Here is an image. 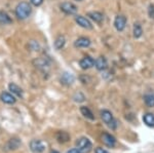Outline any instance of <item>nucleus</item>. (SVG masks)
Returning a JSON list of instances; mask_svg holds the SVG:
<instances>
[{
    "mask_svg": "<svg viewBox=\"0 0 154 153\" xmlns=\"http://www.w3.org/2000/svg\"><path fill=\"white\" fill-rule=\"evenodd\" d=\"M89 45H91V40L86 37H80V38L76 39V41L74 42L75 47H88Z\"/></svg>",
    "mask_w": 154,
    "mask_h": 153,
    "instance_id": "nucleus-12",
    "label": "nucleus"
},
{
    "mask_svg": "<svg viewBox=\"0 0 154 153\" xmlns=\"http://www.w3.org/2000/svg\"><path fill=\"white\" fill-rule=\"evenodd\" d=\"M12 23V20L8 14L3 11H0V25H9Z\"/></svg>",
    "mask_w": 154,
    "mask_h": 153,
    "instance_id": "nucleus-15",
    "label": "nucleus"
},
{
    "mask_svg": "<svg viewBox=\"0 0 154 153\" xmlns=\"http://www.w3.org/2000/svg\"><path fill=\"white\" fill-rule=\"evenodd\" d=\"M80 112H81V114H82L84 117L88 118V119H91V120L95 119V116H94L93 112H91V111L89 110L88 107H85V106H82V107H80Z\"/></svg>",
    "mask_w": 154,
    "mask_h": 153,
    "instance_id": "nucleus-18",
    "label": "nucleus"
},
{
    "mask_svg": "<svg viewBox=\"0 0 154 153\" xmlns=\"http://www.w3.org/2000/svg\"><path fill=\"white\" fill-rule=\"evenodd\" d=\"M143 121L148 127H154V114H152V113H146L143 116Z\"/></svg>",
    "mask_w": 154,
    "mask_h": 153,
    "instance_id": "nucleus-17",
    "label": "nucleus"
},
{
    "mask_svg": "<svg viewBox=\"0 0 154 153\" xmlns=\"http://www.w3.org/2000/svg\"><path fill=\"white\" fill-rule=\"evenodd\" d=\"M144 102L148 107H154V93H146L144 96Z\"/></svg>",
    "mask_w": 154,
    "mask_h": 153,
    "instance_id": "nucleus-19",
    "label": "nucleus"
},
{
    "mask_svg": "<svg viewBox=\"0 0 154 153\" xmlns=\"http://www.w3.org/2000/svg\"><path fill=\"white\" fill-rule=\"evenodd\" d=\"M42 2H43V0H31V3L33 4V5H35V6L40 5Z\"/></svg>",
    "mask_w": 154,
    "mask_h": 153,
    "instance_id": "nucleus-27",
    "label": "nucleus"
},
{
    "mask_svg": "<svg viewBox=\"0 0 154 153\" xmlns=\"http://www.w3.org/2000/svg\"><path fill=\"white\" fill-rule=\"evenodd\" d=\"M32 11V7L31 5L26 1H23L21 3H19L16 7V14L19 19L25 20L31 14Z\"/></svg>",
    "mask_w": 154,
    "mask_h": 153,
    "instance_id": "nucleus-1",
    "label": "nucleus"
},
{
    "mask_svg": "<svg viewBox=\"0 0 154 153\" xmlns=\"http://www.w3.org/2000/svg\"><path fill=\"white\" fill-rule=\"evenodd\" d=\"M76 23L79 25L80 27H82L84 29H88V30H91L93 29V25L91 22L88 21V19H86L83 16H77L75 18Z\"/></svg>",
    "mask_w": 154,
    "mask_h": 153,
    "instance_id": "nucleus-7",
    "label": "nucleus"
},
{
    "mask_svg": "<svg viewBox=\"0 0 154 153\" xmlns=\"http://www.w3.org/2000/svg\"><path fill=\"white\" fill-rule=\"evenodd\" d=\"M73 99H74V101H75V102H83V101H84V96L81 93H76V95L74 96Z\"/></svg>",
    "mask_w": 154,
    "mask_h": 153,
    "instance_id": "nucleus-24",
    "label": "nucleus"
},
{
    "mask_svg": "<svg viewBox=\"0 0 154 153\" xmlns=\"http://www.w3.org/2000/svg\"><path fill=\"white\" fill-rule=\"evenodd\" d=\"M30 149L34 153H41L45 149V145L40 140H32L30 142Z\"/></svg>",
    "mask_w": 154,
    "mask_h": 153,
    "instance_id": "nucleus-4",
    "label": "nucleus"
},
{
    "mask_svg": "<svg viewBox=\"0 0 154 153\" xmlns=\"http://www.w3.org/2000/svg\"><path fill=\"white\" fill-rule=\"evenodd\" d=\"M76 146H77V149L81 153H89L91 148H93V144H91V142L89 141L88 138L82 137L77 140Z\"/></svg>",
    "mask_w": 154,
    "mask_h": 153,
    "instance_id": "nucleus-3",
    "label": "nucleus"
},
{
    "mask_svg": "<svg viewBox=\"0 0 154 153\" xmlns=\"http://www.w3.org/2000/svg\"><path fill=\"white\" fill-rule=\"evenodd\" d=\"M51 153H60L59 151H56V150H51Z\"/></svg>",
    "mask_w": 154,
    "mask_h": 153,
    "instance_id": "nucleus-30",
    "label": "nucleus"
},
{
    "mask_svg": "<svg viewBox=\"0 0 154 153\" xmlns=\"http://www.w3.org/2000/svg\"><path fill=\"white\" fill-rule=\"evenodd\" d=\"M79 65H80V67L82 68L83 70H88V69L91 68L95 65V60H94L91 57L86 56L81 59L80 62H79Z\"/></svg>",
    "mask_w": 154,
    "mask_h": 153,
    "instance_id": "nucleus-8",
    "label": "nucleus"
},
{
    "mask_svg": "<svg viewBox=\"0 0 154 153\" xmlns=\"http://www.w3.org/2000/svg\"><path fill=\"white\" fill-rule=\"evenodd\" d=\"M8 88L12 93H14L16 96H18L19 98H23V96H24L23 95V90H22L19 85L14 84V83H11V84L8 85Z\"/></svg>",
    "mask_w": 154,
    "mask_h": 153,
    "instance_id": "nucleus-16",
    "label": "nucleus"
},
{
    "mask_svg": "<svg viewBox=\"0 0 154 153\" xmlns=\"http://www.w3.org/2000/svg\"><path fill=\"white\" fill-rule=\"evenodd\" d=\"M61 11L66 14H75L77 12V6L71 2H64L61 4Z\"/></svg>",
    "mask_w": 154,
    "mask_h": 153,
    "instance_id": "nucleus-6",
    "label": "nucleus"
},
{
    "mask_svg": "<svg viewBox=\"0 0 154 153\" xmlns=\"http://www.w3.org/2000/svg\"><path fill=\"white\" fill-rule=\"evenodd\" d=\"M66 43V39L64 36H59L58 38L56 39V41H54V47H56V49H62L64 47V45H65Z\"/></svg>",
    "mask_w": 154,
    "mask_h": 153,
    "instance_id": "nucleus-20",
    "label": "nucleus"
},
{
    "mask_svg": "<svg viewBox=\"0 0 154 153\" xmlns=\"http://www.w3.org/2000/svg\"><path fill=\"white\" fill-rule=\"evenodd\" d=\"M125 25H126V18L125 16H121V14L116 16L115 20H114V27H115L116 30L119 32L123 31L125 28Z\"/></svg>",
    "mask_w": 154,
    "mask_h": 153,
    "instance_id": "nucleus-5",
    "label": "nucleus"
},
{
    "mask_svg": "<svg viewBox=\"0 0 154 153\" xmlns=\"http://www.w3.org/2000/svg\"><path fill=\"white\" fill-rule=\"evenodd\" d=\"M0 99H1L2 102L5 103V104L11 105V104H14V103H16V98H14L11 93H9L7 92L1 93V95H0Z\"/></svg>",
    "mask_w": 154,
    "mask_h": 153,
    "instance_id": "nucleus-11",
    "label": "nucleus"
},
{
    "mask_svg": "<svg viewBox=\"0 0 154 153\" xmlns=\"http://www.w3.org/2000/svg\"><path fill=\"white\" fill-rule=\"evenodd\" d=\"M95 152H96V153H108L105 149H103V148H101V147H98V148H97Z\"/></svg>",
    "mask_w": 154,
    "mask_h": 153,
    "instance_id": "nucleus-28",
    "label": "nucleus"
},
{
    "mask_svg": "<svg viewBox=\"0 0 154 153\" xmlns=\"http://www.w3.org/2000/svg\"><path fill=\"white\" fill-rule=\"evenodd\" d=\"M95 66H96V68L100 71L105 70L107 68V66H108L107 60L104 58V57H99V58H97V60L95 61Z\"/></svg>",
    "mask_w": 154,
    "mask_h": 153,
    "instance_id": "nucleus-13",
    "label": "nucleus"
},
{
    "mask_svg": "<svg viewBox=\"0 0 154 153\" xmlns=\"http://www.w3.org/2000/svg\"><path fill=\"white\" fill-rule=\"evenodd\" d=\"M57 139L60 143H65L67 141H69V135L65 132H59L58 135H57Z\"/></svg>",
    "mask_w": 154,
    "mask_h": 153,
    "instance_id": "nucleus-22",
    "label": "nucleus"
},
{
    "mask_svg": "<svg viewBox=\"0 0 154 153\" xmlns=\"http://www.w3.org/2000/svg\"><path fill=\"white\" fill-rule=\"evenodd\" d=\"M75 78H74L73 74L69 72H64L61 76V82L65 85H71L74 82Z\"/></svg>",
    "mask_w": 154,
    "mask_h": 153,
    "instance_id": "nucleus-10",
    "label": "nucleus"
},
{
    "mask_svg": "<svg viewBox=\"0 0 154 153\" xmlns=\"http://www.w3.org/2000/svg\"><path fill=\"white\" fill-rule=\"evenodd\" d=\"M29 46L32 50H38L39 49V44H38V42H36L35 40H32L31 42H30Z\"/></svg>",
    "mask_w": 154,
    "mask_h": 153,
    "instance_id": "nucleus-25",
    "label": "nucleus"
},
{
    "mask_svg": "<svg viewBox=\"0 0 154 153\" xmlns=\"http://www.w3.org/2000/svg\"><path fill=\"white\" fill-rule=\"evenodd\" d=\"M77 1H81V0H77Z\"/></svg>",
    "mask_w": 154,
    "mask_h": 153,
    "instance_id": "nucleus-31",
    "label": "nucleus"
},
{
    "mask_svg": "<svg viewBox=\"0 0 154 153\" xmlns=\"http://www.w3.org/2000/svg\"><path fill=\"white\" fill-rule=\"evenodd\" d=\"M20 144H21V142L19 139H11L8 143V147L9 149H17L20 146Z\"/></svg>",
    "mask_w": 154,
    "mask_h": 153,
    "instance_id": "nucleus-23",
    "label": "nucleus"
},
{
    "mask_svg": "<svg viewBox=\"0 0 154 153\" xmlns=\"http://www.w3.org/2000/svg\"><path fill=\"white\" fill-rule=\"evenodd\" d=\"M148 14H149V18L154 20V4H150V5H149Z\"/></svg>",
    "mask_w": 154,
    "mask_h": 153,
    "instance_id": "nucleus-26",
    "label": "nucleus"
},
{
    "mask_svg": "<svg viewBox=\"0 0 154 153\" xmlns=\"http://www.w3.org/2000/svg\"><path fill=\"white\" fill-rule=\"evenodd\" d=\"M88 16L93 20V21H95L96 23H98V24L102 23L104 20L103 14H101L100 11H89L88 14Z\"/></svg>",
    "mask_w": 154,
    "mask_h": 153,
    "instance_id": "nucleus-14",
    "label": "nucleus"
},
{
    "mask_svg": "<svg viewBox=\"0 0 154 153\" xmlns=\"http://www.w3.org/2000/svg\"><path fill=\"white\" fill-rule=\"evenodd\" d=\"M143 34V29L139 23L134 24V37L135 38H140Z\"/></svg>",
    "mask_w": 154,
    "mask_h": 153,
    "instance_id": "nucleus-21",
    "label": "nucleus"
},
{
    "mask_svg": "<svg viewBox=\"0 0 154 153\" xmlns=\"http://www.w3.org/2000/svg\"><path fill=\"white\" fill-rule=\"evenodd\" d=\"M101 117L103 119V121L110 127L111 130H115L117 127V121L114 119L112 113L108 110H103L101 112Z\"/></svg>",
    "mask_w": 154,
    "mask_h": 153,
    "instance_id": "nucleus-2",
    "label": "nucleus"
},
{
    "mask_svg": "<svg viewBox=\"0 0 154 153\" xmlns=\"http://www.w3.org/2000/svg\"><path fill=\"white\" fill-rule=\"evenodd\" d=\"M102 142H103L104 145H106V146L108 147H114L116 144V140L115 138L113 137V136H111L110 134H107V133H105V134L102 135Z\"/></svg>",
    "mask_w": 154,
    "mask_h": 153,
    "instance_id": "nucleus-9",
    "label": "nucleus"
},
{
    "mask_svg": "<svg viewBox=\"0 0 154 153\" xmlns=\"http://www.w3.org/2000/svg\"><path fill=\"white\" fill-rule=\"evenodd\" d=\"M67 153H81V152L79 151L78 149H71V150H69Z\"/></svg>",
    "mask_w": 154,
    "mask_h": 153,
    "instance_id": "nucleus-29",
    "label": "nucleus"
}]
</instances>
